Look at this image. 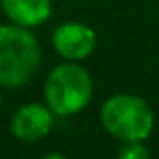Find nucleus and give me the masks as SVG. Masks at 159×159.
<instances>
[{
  "label": "nucleus",
  "instance_id": "2",
  "mask_svg": "<svg viewBox=\"0 0 159 159\" xmlns=\"http://www.w3.org/2000/svg\"><path fill=\"white\" fill-rule=\"evenodd\" d=\"M93 99V79L77 62L57 65L44 79V101L54 115H77Z\"/></svg>",
  "mask_w": 159,
  "mask_h": 159
},
{
  "label": "nucleus",
  "instance_id": "9",
  "mask_svg": "<svg viewBox=\"0 0 159 159\" xmlns=\"http://www.w3.org/2000/svg\"><path fill=\"white\" fill-rule=\"evenodd\" d=\"M0 107H2V99H0Z\"/></svg>",
  "mask_w": 159,
  "mask_h": 159
},
{
  "label": "nucleus",
  "instance_id": "4",
  "mask_svg": "<svg viewBox=\"0 0 159 159\" xmlns=\"http://www.w3.org/2000/svg\"><path fill=\"white\" fill-rule=\"evenodd\" d=\"M52 47L62 58L70 62L91 57L97 47V34L89 24L83 22H62L52 32Z\"/></svg>",
  "mask_w": 159,
  "mask_h": 159
},
{
  "label": "nucleus",
  "instance_id": "1",
  "mask_svg": "<svg viewBox=\"0 0 159 159\" xmlns=\"http://www.w3.org/2000/svg\"><path fill=\"white\" fill-rule=\"evenodd\" d=\"M40 44L30 28L18 24L0 26V85L18 89L26 85L40 66Z\"/></svg>",
  "mask_w": 159,
  "mask_h": 159
},
{
  "label": "nucleus",
  "instance_id": "5",
  "mask_svg": "<svg viewBox=\"0 0 159 159\" xmlns=\"http://www.w3.org/2000/svg\"><path fill=\"white\" fill-rule=\"evenodd\" d=\"M52 115L54 113L51 109L47 105H40V103L22 105L12 117L10 131L20 141H39L51 133Z\"/></svg>",
  "mask_w": 159,
  "mask_h": 159
},
{
  "label": "nucleus",
  "instance_id": "8",
  "mask_svg": "<svg viewBox=\"0 0 159 159\" xmlns=\"http://www.w3.org/2000/svg\"><path fill=\"white\" fill-rule=\"evenodd\" d=\"M40 159H66L65 155H61V153H48V155L40 157Z\"/></svg>",
  "mask_w": 159,
  "mask_h": 159
},
{
  "label": "nucleus",
  "instance_id": "6",
  "mask_svg": "<svg viewBox=\"0 0 159 159\" xmlns=\"http://www.w3.org/2000/svg\"><path fill=\"white\" fill-rule=\"evenodd\" d=\"M0 6L12 24L34 28L51 18L52 0H0Z\"/></svg>",
  "mask_w": 159,
  "mask_h": 159
},
{
  "label": "nucleus",
  "instance_id": "7",
  "mask_svg": "<svg viewBox=\"0 0 159 159\" xmlns=\"http://www.w3.org/2000/svg\"><path fill=\"white\" fill-rule=\"evenodd\" d=\"M117 159H149V149L143 145V141L123 143V147L119 149V157Z\"/></svg>",
  "mask_w": 159,
  "mask_h": 159
},
{
  "label": "nucleus",
  "instance_id": "3",
  "mask_svg": "<svg viewBox=\"0 0 159 159\" xmlns=\"http://www.w3.org/2000/svg\"><path fill=\"white\" fill-rule=\"evenodd\" d=\"M101 123L109 135L123 143L145 141L153 131L155 117L145 99L121 93L109 97L101 107Z\"/></svg>",
  "mask_w": 159,
  "mask_h": 159
}]
</instances>
